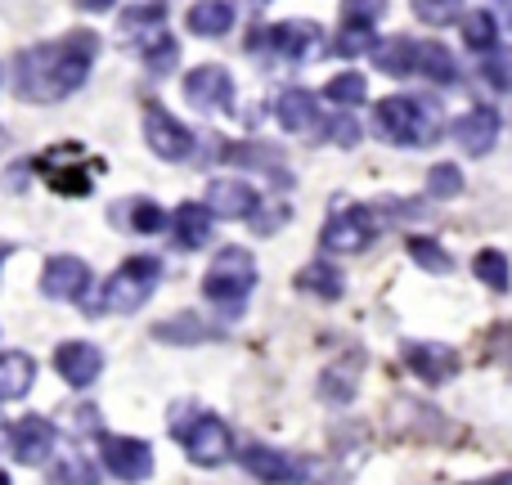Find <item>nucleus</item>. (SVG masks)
<instances>
[{
	"label": "nucleus",
	"mask_w": 512,
	"mask_h": 485,
	"mask_svg": "<svg viewBox=\"0 0 512 485\" xmlns=\"http://www.w3.org/2000/svg\"><path fill=\"white\" fill-rule=\"evenodd\" d=\"M95 36L90 32H72L63 41H45L18 59L14 72V90L32 104H59V99L77 95L90 77V63H95Z\"/></svg>",
	"instance_id": "1"
},
{
	"label": "nucleus",
	"mask_w": 512,
	"mask_h": 485,
	"mask_svg": "<svg viewBox=\"0 0 512 485\" xmlns=\"http://www.w3.org/2000/svg\"><path fill=\"white\" fill-rule=\"evenodd\" d=\"M378 135L396 149H427L441 140V108L418 95H387L373 113Z\"/></svg>",
	"instance_id": "2"
},
{
	"label": "nucleus",
	"mask_w": 512,
	"mask_h": 485,
	"mask_svg": "<svg viewBox=\"0 0 512 485\" xmlns=\"http://www.w3.org/2000/svg\"><path fill=\"white\" fill-rule=\"evenodd\" d=\"M158 279H162L158 256H131V261L117 265L104 279V288H99L95 297H86L81 306H86L90 315H135V310L153 297Z\"/></svg>",
	"instance_id": "3"
},
{
	"label": "nucleus",
	"mask_w": 512,
	"mask_h": 485,
	"mask_svg": "<svg viewBox=\"0 0 512 485\" xmlns=\"http://www.w3.org/2000/svg\"><path fill=\"white\" fill-rule=\"evenodd\" d=\"M252 288H256V256L248 247H221L203 274V297L234 315L252 297Z\"/></svg>",
	"instance_id": "4"
},
{
	"label": "nucleus",
	"mask_w": 512,
	"mask_h": 485,
	"mask_svg": "<svg viewBox=\"0 0 512 485\" xmlns=\"http://www.w3.org/2000/svg\"><path fill=\"white\" fill-rule=\"evenodd\" d=\"M176 441L185 445L189 463H198V468H221V463L234 459V436H230V427H225L216 414H203V409H194L189 427L176 436Z\"/></svg>",
	"instance_id": "5"
},
{
	"label": "nucleus",
	"mask_w": 512,
	"mask_h": 485,
	"mask_svg": "<svg viewBox=\"0 0 512 485\" xmlns=\"http://www.w3.org/2000/svg\"><path fill=\"white\" fill-rule=\"evenodd\" d=\"M99 463L122 485H140L153 477V445L140 436H104L99 441Z\"/></svg>",
	"instance_id": "6"
},
{
	"label": "nucleus",
	"mask_w": 512,
	"mask_h": 485,
	"mask_svg": "<svg viewBox=\"0 0 512 485\" xmlns=\"http://www.w3.org/2000/svg\"><path fill=\"white\" fill-rule=\"evenodd\" d=\"M144 144H149V153H158L162 162H180L194 153V131H189L180 117H171L162 104H149L144 108Z\"/></svg>",
	"instance_id": "7"
},
{
	"label": "nucleus",
	"mask_w": 512,
	"mask_h": 485,
	"mask_svg": "<svg viewBox=\"0 0 512 485\" xmlns=\"http://www.w3.org/2000/svg\"><path fill=\"white\" fill-rule=\"evenodd\" d=\"M373 234H378V221H373L369 207H337V212L328 216L319 243H324L328 252H364V247L373 243Z\"/></svg>",
	"instance_id": "8"
},
{
	"label": "nucleus",
	"mask_w": 512,
	"mask_h": 485,
	"mask_svg": "<svg viewBox=\"0 0 512 485\" xmlns=\"http://www.w3.org/2000/svg\"><path fill=\"white\" fill-rule=\"evenodd\" d=\"M90 283H95L90 279V265L81 261V256H72V252L50 256L45 270H41V292L45 297H54V301H86Z\"/></svg>",
	"instance_id": "9"
},
{
	"label": "nucleus",
	"mask_w": 512,
	"mask_h": 485,
	"mask_svg": "<svg viewBox=\"0 0 512 485\" xmlns=\"http://www.w3.org/2000/svg\"><path fill=\"white\" fill-rule=\"evenodd\" d=\"M185 99L203 113H230L234 108V77L221 63H203L185 77Z\"/></svg>",
	"instance_id": "10"
},
{
	"label": "nucleus",
	"mask_w": 512,
	"mask_h": 485,
	"mask_svg": "<svg viewBox=\"0 0 512 485\" xmlns=\"http://www.w3.org/2000/svg\"><path fill=\"white\" fill-rule=\"evenodd\" d=\"M265 41L274 45V54L288 63H310L324 50V27L306 23V18H292V23H274L265 27Z\"/></svg>",
	"instance_id": "11"
},
{
	"label": "nucleus",
	"mask_w": 512,
	"mask_h": 485,
	"mask_svg": "<svg viewBox=\"0 0 512 485\" xmlns=\"http://www.w3.org/2000/svg\"><path fill=\"white\" fill-rule=\"evenodd\" d=\"M499 131H504V122H499V113H495L490 104L468 108V113H463L459 122L450 126L454 144H459V149L468 153V158H486V153L499 144Z\"/></svg>",
	"instance_id": "12"
},
{
	"label": "nucleus",
	"mask_w": 512,
	"mask_h": 485,
	"mask_svg": "<svg viewBox=\"0 0 512 485\" xmlns=\"http://www.w3.org/2000/svg\"><path fill=\"white\" fill-rule=\"evenodd\" d=\"M400 351H405L409 373L423 378L427 387H441V382H450L459 373V351L445 342H405Z\"/></svg>",
	"instance_id": "13"
},
{
	"label": "nucleus",
	"mask_w": 512,
	"mask_h": 485,
	"mask_svg": "<svg viewBox=\"0 0 512 485\" xmlns=\"http://www.w3.org/2000/svg\"><path fill=\"white\" fill-rule=\"evenodd\" d=\"M239 463L248 477H256L261 485H297L301 481V463L292 459L288 450H274V445H243Z\"/></svg>",
	"instance_id": "14"
},
{
	"label": "nucleus",
	"mask_w": 512,
	"mask_h": 485,
	"mask_svg": "<svg viewBox=\"0 0 512 485\" xmlns=\"http://www.w3.org/2000/svg\"><path fill=\"white\" fill-rule=\"evenodd\" d=\"M207 207H212L216 221H252L261 212V198L248 180H234V176H221L207 185Z\"/></svg>",
	"instance_id": "15"
},
{
	"label": "nucleus",
	"mask_w": 512,
	"mask_h": 485,
	"mask_svg": "<svg viewBox=\"0 0 512 485\" xmlns=\"http://www.w3.org/2000/svg\"><path fill=\"white\" fill-rule=\"evenodd\" d=\"M54 369H59V378L68 382V387L86 391L90 382L104 373V351H99L95 342H59L54 346Z\"/></svg>",
	"instance_id": "16"
},
{
	"label": "nucleus",
	"mask_w": 512,
	"mask_h": 485,
	"mask_svg": "<svg viewBox=\"0 0 512 485\" xmlns=\"http://www.w3.org/2000/svg\"><path fill=\"white\" fill-rule=\"evenodd\" d=\"M14 454L18 463H27V468H45V463L54 459V423L41 414H27L14 423Z\"/></svg>",
	"instance_id": "17"
},
{
	"label": "nucleus",
	"mask_w": 512,
	"mask_h": 485,
	"mask_svg": "<svg viewBox=\"0 0 512 485\" xmlns=\"http://www.w3.org/2000/svg\"><path fill=\"white\" fill-rule=\"evenodd\" d=\"M274 122L288 135H315L324 131V117H319V99L310 90H279L274 95Z\"/></svg>",
	"instance_id": "18"
},
{
	"label": "nucleus",
	"mask_w": 512,
	"mask_h": 485,
	"mask_svg": "<svg viewBox=\"0 0 512 485\" xmlns=\"http://www.w3.org/2000/svg\"><path fill=\"white\" fill-rule=\"evenodd\" d=\"M171 239H176L185 252H198V247H207L216 239V216L207 203H180L176 212H171Z\"/></svg>",
	"instance_id": "19"
},
{
	"label": "nucleus",
	"mask_w": 512,
	"mask_h": 485,
	"mask_svg": "<svg viewBox=\"0 0 512 485\" xmlns=\"http://www.w3.org/2000/svg\"><path fill=\"white\" fill-rule=\"evenodd\" d=\"M36 382V360L27 351H0V400H23Z\"/></svg>",
	"instance_id": "20"
},
{
	"label": "nucleus",
	"mask_w": 512,
	"mask_h": 485,
	"mask_svg": "<svg viewBox=\"0 0 512 485\" xmlns=\"http://www.w3.org/2000/svg\"><path fill=\"white\" fill-rule=\"evenodd\" d=\"M185 27L194 36H225L234 27V5L230 0H198V5H189Z\"/></svg>",
	"instance_id": "21"
},
{
	"label": "nucleus",
	"mask_w": 512,
	"mask_h": 485,
	"mask_svg": "<svg viewBox=\"0 0 512 485\" xmlns=\"http://www.w3.org/2000/svg\"><path fill=\"white\" fill-rule=\"evenodd\" d=\"M135 45H140V54H144V63H149L153 72H171L176 68V59H180V45L171 41V32L167 27H144V32H135L131 36Z\"/></svg>",
	"instance_id": "22"
},
{
	"label": "nucleus",
	"mask_w": 512,
	"mask_h": 485,
	"mask_svg": "<svg viewBox=\"0 0 512 485\" xmlns=\"http://www.w3.org/2000/svg\"><path fill=\"white\" fill-rule=\"evenodd\" d=\"M418 77L436 81V86H454V81H459V63H454L450 45L418 41Z\"/></svg>",
	"instance_id": "23"
},
{
	"label": "nucleus",
	"mask_w": 512,
	"mask_h": 485,
	"mask_svg": "<svg viewBox=\"0 0 512 485\" xmlns=\"http://www.w3.org/2000/svg\"><path fill=\"white\" fill-rule=\"evenodd\" d=\"M319 99H328L333 108H360L364 99H369V81H364V72H337V77L324 81V90H319Z\"/></svg>",
	"instance_id": "24"
},
{
	"label": "nucleus",
	"mask_w": 512,
	"mask_h": 485,
	"mask_svg": "<svg viewBox=\"0 0 512 485\" xmlns=\"http://www.w3.org/2000/svg\"><path fill=\"white\" fill-rule=\"evenodd\" d=\"M373 63H378L387 77H409V72H418V41L391 36L387 45H378V50H373Z\"/></svg>",
	"instance_id": "25"
},
{
	"label": "nucleus",
	"mask_w": 512,
	"mask_h": 485,
	"mask_svg": "<svg viewBox=\"0 0 512 485\" xmlns=\"http://www.w3.org/2000/svg\"><path fill=\"white\" fill-rule=\"evenodd\" d=\"M463 23V45L477 54L499 50V14H486V9H472V14L459 18Z\"/></svg>",
	"instance_id": "26"
},
{
	"label": "nucleus",
	"mask_w": 512,
	"mask_h": 485,
	"mask_svg": "<svg viewBox=\"0 0 512 485\" xmlns=\"http://www.w3.org/2000/svg\"><path fill=\"white\" fill-rule=\"evenodd\" d=\"M50 485H99V463L86 459L81 450L59 454L50 468Z\"/></svg>",
	"instance_id": "27"
},
{
	"label": "nucleus",
	"mask_w": 512,
	"mask_h": 485,
	"mask_svg": "<svg viewBox=\"0 0 512 485\" xmlns=\"http://www.w3.org/2000/svg\"><path fill=\"white\" fill-rule=\"evenodd\" d=\"M297 288H301V292H315V297H324V301H337V297L346 292V283H342V270H337V265L310 261L306 270L297 274Z\"/></svg>",
	"instance_id": "28"
},
{
	"label": "nucleus",
	"mask_w": 512,
	"mask_h": 485,
	"mask_svg": "<svg viewBox=\"0 0 512 485\" xmlns=\"http://www.w3.org/2000/svg\"><path fill=\"white\" fill-rule=\"evenodd\" d=\"M472 274H477L490 292H508L512 288V265H508V256L499 252V247H481V252L472 256Z\"/></svg>",
	"instance_id": "29"
},
{
	"label": "nucleus",
	"mask_w": 512,
	"mask_h": 485,
	"mask_svg": "<svg viewBox=\"0 0 512 485\" xmlns=\"http://www.w3.org/2000/svg\"><path fill=\"white\" fill-rule=\"evenodd\" d=\"M122 207H126V225H131L135 234H158L171 225V216L162 212L153 198H135V203H122Z\"/></svg>",
	"instance_id": "30"
},
{
	"label": "nucleus",
	"mask_w": 512,
	"mask_h": 485,
	"mask_svg": "<svg viewBox=\"0 0 512 485\" xmlns=\"http://www.w3.org/2000/svg\"><path fill=\"white\" fill-rule=\"evenodd\" d=\"M481 77H486V86H495L499 95H512V45H499V50L486 54Z\"/></svg>",
	"instance_id": "31"
},
{
	"label": "nucleus",
	"mask_w": 512,
	"mask_h": 485,
	"mask_svg": "<svg viewBox=\"0 0 512 485\" xmlns=\"http://www.w3.org/2000/svg\"><path fill=\"white\" fill-rule=\"evenodd\" d=\"M409 256H414V265H423L427 274H450L454 270V256L445 252L436 239H409Z\"/></svg>",
	"instance_id": "32"
},
{
	"label": "nucleus",
	"mask_w": 512,
	"mask_h": 485,
	"mask_svg": "<svg viewBox=\"0 0 512 485\" xmlns=\"http://www.w3.org/2000/svg\"><path fill=\"white\" fill-rule=\"evenodd\" d=\"M333 50L342 54V59H355V54L378 50V36H373V27H369V23H346V32L333 41Z\"/></svg>",
	"instance_id": "33"
},
{
	"label": "nucleus",
	"mask_w": 512,
	"mask_h": 485,
	"mask_svg": "<svg viewBox=\"0 0 512 485\" xmlns=\"http://www.w3.org/2000/svg\"><path fill=\"white\" fill-rule=\"evenodd\" d=\"M153 337H158V342L189 346V342H203V337H207V328L198 324L194 315H176V319H171V324H158V328H153Z\"/></svg>",
	"instance_id": "34"
},
{
	"label": "nucleus",
	"mask_w": 512,
	"mask_h": 485,
	"mask_svg": "<svg viewBox=\"0 0 512 485\" xmlns=\"http://www.w3.org/2000/svg\"><path fill=\"white\" fill-rule=\"evenodd\" d=\"M427 194L432 198H459L463 194V171L454 167V162H436V167L427 171Z\"/></svg>",
	"instance_id": "35"
},
{
	"label": "nucleus",
	"mask_w": 512,
	"mask_h": 485,
	"mask_svg": "<svg viewBox=\"0 0 512 485\" xmlns=\"http://www.w3.org/2000/svg\"><path fill=\"white\" fill-rule=\"evenodd\" d=\"M414 14L423 18V23L441 27V23H450V18H463V0H414Z\"/></svg>",
	"instance_id": "36"
},
{
	"label": "nucleus",
	"mask_w": 512,
	"mask_h": 485,
	"mask_svg": "<svg viewBox=\"0 0 512 485\" xmlns=\"http://www.w3.org/2000/svg\"><path fill=\"white\" fill-rule=\"evenodd\" d=\"M319 396L333 400V405H346V400L355 396V373L346 378V369H328L324 378H319Z\"/></svg>",
	"instance_id": "37"
},
{
	"label": "nucleus",
	"mask_w": 512,
	"mask_h": 485,
	"mask_svg": "<svg viewBox=\"0 0 512 485\" xmlns=\"http://www.w3.org/2000/svg\"><path fill=\"white\" fill-rule=\"evenodd\" d=\"M342 14L346 23H378L382 14H387V0H342Z\"/></svg>",
	"instance_id": "38"
},
{
	"label": "nucleus",
	"mask_w": 512,
	"mask_h": 485,
	"mask_svg": "<svg viewBox=\"0 0 512 485\" xmlns=\"http://www.w3.org/2000/svg\"><path fill=\"white\" fill-rule=\"evenodd\" d=\"M328 135H333L337 149H355V144H360V122H355V117H333Z\"/></svg>",
	"instance_id": "39"
},
{
	"label": "nucleus",
	"mask_w": 512,
	"mask_h": 485,
	"mask_svg": "<svg viewBox=\"0 0 512 485\" xmlns=\"http://www.w3.org/2000/svg\"><path fill=\"white\" fill-rule=\"evenodd\" d=\"M72 427H77L81 436H99V427H104V414H99V409H90V405H81L77 414H72Z\"/></svg>",
	"instance_id": "40"
},
{
	"label": "nucleus",
	"mask_w": 512,
	"mask_h": 485,
	"mask_svg": "<svg viewBox=\"0 0 512 485\" xmlns=\"http://www.w3.org/2000/svg\"><path fill=\"white\" fill-rule=\"evenodd\" d=\"M5 450H14V423H5V418H0V454Z\"/></svg>",
	"instance_id": "41"
},
{
	"label": "nucleus",
	"mask_w": 512,
	"mask_h": 485,
	"mask_svg": "<svg viewBox=\"0 0 512 485\" xmlns=\"http://www.w3.org/2000/svg\"><path fill=\"white\" fill-rule=\"evenodd\" d=\"M81 9H86V14H104V9H113L117 0H77Z\"/></svg>",
	"instance_id": "42"
},
{
	"label": "nucleus",
	"mask_w": 512,
	"mask_h": 485,
	"mask_svg": "<svg viewBox=\"0 0 512 485\" xmlns=\"http://www.w3.org/2000/svg\"><path fill=\"white\" fill-rule=\"evenodd\" d=\"M499 23L512 27V0H499Z\"/></svg>",
	"instance_id": "43"
},
{
	"label": "nucleus",
	"mask_w": 512,
	"mask_h": 485,
	"mask_svg": "<svg viewBox=\"0 0 512 485\" xmlns=\"http://www.w3.org/2000/svg\"><path fill=\"white\" fill-rule=\"evenodd\" d=\"M499 342H504V351H508V360H512V324L499 328Z\"/></svg>",
	"instance_id": "44"
},
{
	"label": "nucleus",
	"mask_w": 512,
	"mask_h": 485,
	"mask_svg": "<svg viewBox=\"0 0 512 485\" xmlns=\"http://www.w3.org/2000/svg\"><path fill=\"white\" fill-rule=\"evenodd\" d=\"M5 256H9V243H0V261H5Z\"/></svg>",
	"instance_id": "45"
},
{
	"label": "nucleus",
	"mask_w": 512,
	"mask_h": 485,
	"mask_svg": "<svg viewBox=\"0 0 512 485\" xmlns=\"http://www.w3.org/2000/svg\"><path fill=\"white\" fill-rule=\"evenodd\" d=\"M0 485H9V477H5V472H0Z\"/></svg>",
	"instance_id": "46"
}]
</instances>
